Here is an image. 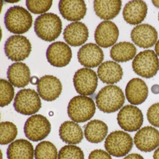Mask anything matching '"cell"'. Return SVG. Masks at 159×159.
Segmentation results:
<instances>
[{
	"instance_id": "7a4b0ae2",
	"label": "cell",
	"mask_w": 159,
	"mask_h": 159,
	"mask_svg": "<svg viewBox=\"0 0 159 159\" xmlns=\"http://www.w3.org/2000/svg\"><path fill=\"white\" fill-rule=\"evenodd\" d=\"M34 30L38 37L43 40L49 42L53 41L62 32V21L55 14H43L35 20Z\"/></svg>"
},
{
	"instance_id": "44dd1931",
	"label": "cell",
	"mask_w": 159,
	"mask_h": 159,
	"mask_svg": "<svg viewBox=\"0 0 159 159\" xmlns=\"http://www.w3.org/2000/svg\"><path fill=\"white\" fill-rule=\"evenodd\" d=\"M125 96L129 103L139 105L145 102L148 94V89L146 83L139 78H134L126 85Z\"/></svg>"
},
{
	"instance_id": "2e32d148",
	"label": "cell",
	"mask_w": 159,
	"mask_h": 159,
	"mask_svg": "<svg viewBox=\"0 0 159 159\" xmlns=\"http://www.w3.org/2000/svg\"><path fill=\"white\" fill-rule=\"evenodd\" d=\"M132 41L140 48H151L154 46L158 39V32L153 27L148 24L139 25L131 33Z\"/></svg>"
},
{
	"instance_id": "d4e9b609",
	"label": "cell",
	"mask_w": 159,
	"mask_h": 159,
	"mask_svg": "<svg viewBox=\"0 0 159 159\" xmlns=\"http://www.w3.org/2000/svg\"><path fill=\"white\" fill-rule=\"evenodd\" d=\"M34 150L28 140L19 139L12 142L7 151L8 159H33Z\"/></svg>"
},
{
	"instance_id": "603a6c76",
	"label": "cell",
	"mask_w": 159,
	"mask_h": 159,
	"mask_svg": "<svg viewBox=\"0 0 159 159\" xmlns=\"http://www.w3.org/2000/svg\"><path fill=\"white\" fill-rule=\"evenodd\" d=\"M98 75L100 80L107 84L117 83L122 80L123 72L121 66L111 61L102 63L98 69Z\"/></svg>"
},
{
	"instance_id": "ab89813d",
	"label": "cell",
	"mask_w": 159,
	"mask_h": 159,
	"mask_svg": "<svg viewBox=\"0 0 159 159\" xmlns=\"http://www.w3.org/2000/svg\"><path fill=\"white\" fill-rule=\"evenodd\" d=\"M152 3L157 8H159V1H152Z\"/></svg>"
},
{
	"instance_id": "4316f807",
	"label": "cell",
	"mask_w": 159,
	"mask_h": 159,
	"mask_svg": "<svg viewBox=\"0 0 159 159\" xmlns=\"http://www.w3.org/2000/svg\"><path fill=\"white\" fill-rule=\"evenodd\" d=\"M108 131L107 125L100 120L90 121L85 125L84 135L89 142L98 143L104 140Z\"/></svg>"
},
{
	"instance_id": "d6986e66",
	"label": "cell",
	"mask_w": 159,
	"mask_h": 159,
	"mask_svg": "<svg viewBox=\"0 0 159 159\" xmlns=\"http://www.w3.org/2000/svg\"><path fill=\"white\" fill-rule=\"evenodd\" d=\"M64 39L71 46L78 47L84 44L89 38V30L86 25L76 22L68 25L64 30Z\"/></svg>"
},
{
	"instance_id": "5b68a950",
	"label": "cell",
	"mask_w": 159,
	"mask_h": 159,
	"mask_svg": "<svg viewBox=\"0 0 159 159\" xmlns=\"http://www.w3.org/2000/svg\"><path fill=\"white\" fill-rule=\"evenodd\" d=\"M133 70L137 75L150 79L157 74L159 70V59L152 50L140 52L132 63Z\"/></svg>"
},
{
	"instance_id": "d6a6232c",
	"label": "cell",
	"mask_w": 159,
	"mask_h": 159,
	"mask_svg": "<svg viewBox=\"0 0 159 159\" xmlns=\"http://www.w3.org/2000/svg\"><path fill=\"white\" fill-rule=\"evenodd\" d=\"M52 0L31 1L27 0L26 4L28 9L34 14H41L48 11L52 5Z\"/></svg>"
},
{
	"instance_id": "ffe728a7",
	"label": "cell",
	"mask_w": 159,
	"mask_h": 159,
	"mask_svg": "<svg viewBox=\"0 0 159 159\" xmlns=\"http://www.w3.org/2000/svg\"><path fill=\"white\" fill-rule=\"evenodd\" d=\"M148 10V6L145 2L140 0L132 1L125 6L123 16L125 21L129 25H139L146 18Z\"/></svg>"
},
{
	"instance_id": "277c9868",
	"label": "cell",
	"mask_w": 159,
	"mask_h": 159,
	"mask_svg": "<svg viewBox=\"0 0 159 159\" xmlns=\"http://www.w3.org/2000/svg\"><path fill=\"white\" fill-rule=\"evenodd\" d=\"M96 111V106L91 98L85 96H77L69 103L67 112L73 121L83 123L93 118Z\"/></svg>"
},
{
	"instance_id": "cb8c5ba5",
	"label": "cell",
	"mask_w": 159,
	"mask_h": 159,
	"mask_svg": "<svg viewBox=\"0 0 159 159\" xmlns=\"http://www.w3.org/2000/svg\"><path fill=\"white\" fill-rule=\"evenodd\" d=\"M94 10L98 16L105 20H111L116 17L120 11L122 1L120 0L94 1Z\"/></svg>"
},
{
	"instance_id": "e0dca14e",
	"label": "cell",
	"mask_w": 159,
	"mask_h": 159,
	"mask_svg": "<svg viewBox=\"0 0 159 159\" xmlns=\"http://www.w3.org/2000/svg\"><path fill=\"white\" fill-rule=\"evenodd\" d=\"M78 58L81 65L87 68H95L104 60V55L102 49L96 44L88 43L80 48Z\"/></svg>"
},
{
	"instance_id": "484cf974",
	"label": "cell",
	"mask_w": 159,
	"mask_h": 159,
	"mask_svg": "<svg viewBox=\"0 0 159 159\" xmlns=\"http://www.w3.org/2000/svg\"><path fill=\"white\" fill-rule=\"evenodd\" d=\"M59 136L65 143L70 145L78 144L83 139L81 127L72 121H66L61 124L59 130Z\"/></svg>"
},
{
	"instance_id": "b9f144b4",
	"label": "cell",
	"mask_w": 159,
	"mask_h": 159,
	"mask_svg": "<svg viewBox=\"0 0 159 159\" xmlns=\"http://www.w3.org/2000/svg\"><path fill=\"white\" fill-rule=\"evenodd\" d=\"M158 19H159V16H158Z\"/></svg>"
},
{
	"instance_id": "9c48e42d",
	"label": "cell",
	"mask_w": 159,
	"mask_h": 159,
	"mask_svg": "<svg viewBox=\"0 0 159 159\" xmlns=\"http://www.w3.org/2000/svg\"><path fill=\"white\" fill-rule=\"evenodd\" d=\"M51 128V123L45 116L36 114L27 120L24 126V132L28 139L38 142L49 135Z\"/></svg>"
},
{
	"instance_id": "8d00e7d4",
	"label": "cell",
	"mask_w": 159,
	"mask_h": 159,
	"mask_svg": "<svg viewBox=\"0 0 159 159\" xmlns=\"http://www.w3.org/2000/svg\"><path fill=\"white\" fill-rule=\"evenodd\" d=\"M39 80H39L38 77L36 76H33L30 78V83L33 85H36V84H38Z\"/></svg>"
},
{
	"instance_id": "f546056e",
	"label": "cell",
	"mask_w": 159,
	"mask_h": 159,
	"mask_svg": "<svg viewBox=\"0 0 159 159\" xmlns=\"http://www.w3.org/2000/svg\"><path fill=\"white\" fill-rule=\"evenodd\" d=\"M0 132V143L3 145L12 142L16 138L18 133L16 125L10 121L1 122Z\"/></svg>"
},
{
	"instance_id": "4dcf8cb0",
	"label": "cell",
	"mask_w": 159,
	"mask_h": 159,
	"mask_svg": "<svg viewBox=\"0 0 159 159\" xmlns=\"http://www.w3.org/2000/svg\"><path fill=\"white\" fill-rule=\"evenodd\" d=\"M1 100L0 105L2 107L8 106L12 101L15 95L14 88L11 83L4 79L0 81Z\"/></svg>"
},
{
	"instance_id": "e575fe53",
	"label": "cell",
	"mask_w": 159,
	"mask_h": 159,
	"mask_svg": "<svg viewBox=\"0 0 159 159\" xmlns=\"http://www.w3.org/2000/svg\"><path fill=\"white\" fill-rule=\"evenodd\" d=\"M88 159H112L108 152L102 149H96L91 152Z\"/></svg>"
},
{
	"instance_id": "7c38bea8",
	"label": "cell",
	"mask_w": 159,
	"mask_h": 159,
	"mask_svg": "<svg viewBox=\"0 0 159 159\" xmlns=\"http://www.w3.org/2000/svg\"><path fill=\"white\" fill-rule=\"evenodd\" d=\"M46 57L52 66L63 67L67 66L72 58L70 47L63 42H56L49 45L46 51Z\"/></svg>"
},
{
	"instance_id": "d590c367",
	"label": "cell",
	"mask_w": 159,
	"mask_h": 159,
	"mask_svg": "<svg viewBox=\"0 0 159 159\" xmlns=\"http://www.w3.org/2000/svg\"><path fill=\"white\" fill-rule=\"evenodd\" d=\"M123 159H144L140 154L138 153H131L125 156Z\"/></svg>"
},
{
	"instance_id": "5bb4252c",
	"label": "cell",
	"mask_w": 159,
	"mask_h": 159,
	"mask_svg": "<svg viewBox=\"0 0 159 159\" xmlns=\"http://www.w3.org/2000/svg\"><path fill=\"white\" fill-rule=\"evenodd\" d=\"M119 30L118 27L111 21H103L98 25L94 33L98 45L107 48L114 45L118 40Z\"/></svg>"
},
{
	"instance_id": "7402d4cb",
	"label": "cell",
	"mask_w": 159,
	"mask_h": 159,
	"mask_svg": "<svg viewBox=\"0 0 159 159\" xmlns=\"http://www.w3.org/2000/svg\"><path fill=\"white\" fill-rule=\"evenodd\" d=\"M7 77L10 82L15 87L24 88L30 82V69L25 63H14L8 68Z\"/></svg>"
},
{
	"instance_id": "1f68e13d",
	"label": "cell",
	"mask_w": 159,
	"mask_h": 159,
	"mask_svg": "<svg viewBox=\"0 0 159 159\" xmlns=\"http://www.w3.org/2000/svg\"><path fill=\"white\" fill-rule=\"evenodd\" d=\"M58 159H84L82 150L75 145H66L59 151Z\"/></svg>"
},
{
	"instance_id": "9a60e30c",
	"label": "cell",
	"mask_w": 159,
	"mask_h": 159,
	"mask_svg": "<svg viewBox=\"0 0 159 159\" xmlns=\"http://www.w3.org/2000/svg\"><path fill=\"white\" fill-rule=\"evenodd\" d=\"M62 83L59 79L52 75L41 77L37 86L39 94L45 101L51 102L59 97L62 92Z\"/></svg>"
},
{
	"instance_id": "74e56055",
	"label": "cell",
	"mask_w": 159,
	"mask_h": 159,
	"mask_svg": "<svg viewBox=\"0 0 159 159\" xmlns=\"http://www.w3.org/2000/svg\"><path fill=\"white\" fill-rule=\"evenodd\" d=\"M153 158V159H159V148H158L154 152Z\"/></svg>"
},
{
	"instance_id": "60d3db41",
	"label": "cell",
	"mask_w": 159,
	"mask_h": 159,
	"mask_svg": "<svg viewBox=\"0 0 159 159\" xmlns=\"http://www.w3.org/2000/svg\"><path fill=\"white\" fill-rule=\"evenodd\" d=\"M5 2H10V3H15V2L16 3V2H19V1H5Z\"/></svg>"
},
{
	"instance_id": "83f0119b",
	"label": "cell",
	"mask_w": 159,
	"mask_h": 159,
	"mask_svg": "<svg viewBox=\"0 0 159 159\" xmlns=\"http://www.w3.org/2000/svg\"><path fill=\"white\" fill-rule=\"evenodd\" d=\"M137 49L134 44L123 42L114 45L110 51L111 58L117 62H126L132 60L136 54Z\"/></svg>"
},
{
	"instance_id": "8fae6325",
	"label": "cell",
	"mask_w": 159,
	"mask_h": 159,
	"mask_svg": "<svg viewBox=\"0 0 159 159\" xmlns=\"http://www.w3.org/2000/svg\"><path fill=\"white\" fill-rule=\"evenodd\" d=\"M143 115L137 107L126 105L120 110L117 115V121L122 129L127 132L138 130L143 124Z\"/></svg>"
},
{
	"instance_id": "30bf717a",
	"label": "cell",
	"mask_w": 159,
	"mask_h": 159,
	"mask_svg": "<svg viewBox=\"0 0 159 159\" xmlns=\"http://www.w3.org/2000/svg\"><path fill=\"white\" fill-rule=\"evenodd\" d=\"M73 80L76 92L82 96L92 95L97 88V75L90 69L83 68L77 70Z\"/></svg>"
},
{
	"instance_id": "ac0fdd59",
	"label": "cell",
	"mask_w": 159,
	"mask_h": 159,
	"mask_svg": "<svg viewBox=\"0 0 159 159\" xmlns=\"http://www.w3.org/2000/svg\"><path fill=\"white\" fill-rule=\"evenodd\" d=\"M58 7L61 15L69 21L83 19L87 11L86 4L83 0H61Z\"/></svg>"
},
{
	"instance_id": "3957f363",
	"label": "cell",
	"mask_w": 159,
	"mask_h": 159,
	"mask_svg": "<svg viewBox=\"0 0 159 159\" xmlns=\"http://www.w3.org/2000/svg\"><path fill=\"white\" fill-rule=\"evenodd\" d=\"M33 18L29 12L23 7H11L4 16V24L8 30L15 34L28 32L32 26Z\"/></svg>"
},
{
	"instance_id": "ba28073f",
	"label": "cell",
	"mask_w": 159,
	"mask_h": 159,
	"mask_svg": "<svg viewBox=\"0 0 159 159\" xmlns=\"http://www.w3.org/2000/svg\"><path fill=\"white\" fill-rule=\"evenodd\" d=\"M32 50L29 40L25 36L13 35L6 41L4 51L10 60L15 62L24 61L29 57Z\"/></svg>"
},
{
	"instance_id": "6da1fadb",
	"label": "cell",
	"mask_w": 159,
	"mask_h": 159,
	"mask_svg": "<svg viewBox=\"0 0 159 159\" xmlns=\"http://www.w3.org/2000/svg\"><path fill=\"white\" fill-rule=\"evenodd\" d=\"M125 97L122 89L117 85L105 86L96 97V103L99 110L104 113L116 112L122 107Z\"/></svg>"
},
{
	"instance_id": "52a82bcc",
	"label": "cell",
	"mask_w": 159,
	"mask_h": 159,
	"mask_svg": "<svg viewBox=\"0 0 159 159\" xmlns=\"http://www.w3.org/2000/svg\"><path fill=\"white\" fill-rule=\"evenodd\" d=\"M13 106L18 113L30 115L39 111L42 107V103L39 94L35 90L24 89L16 94Z\"/></svg>"
},
{
	"instance_id": "4fadbf2b",
	"label": "cell",
	"mask_w": 159,
	"mask_h": 159,
	"mask_svg": "<svg viewBox=\"0 0 159 159\" xmlns=\"http://www.w3.org/2000/svg\"><path fill=\"white\" fill-rule=\"evenodd\" d=\"M134 142L139 150L150 152L159 147V131L150 126L143 127L135 135Z\"/></svg>"
},
{
	"instance_id": "8992f818",
	"label": "cell",
	"mask_w": 159,
	"mask_h": 159,
	"mask_svg": "<svg viewBox=\"0 0 159 159\" xmlns=\"http://www.w3.org/2000/svg\"><path fill=\"white\" fill-rule=\"evenodd\" d=\"M134 145L133 139L129 134L122 131L111 132L106 138L105 148L109 154L121 157L128 154Z\"/></svg>"
},
{
	"instance_id": "f35d334b",
	"label": "cell",
	"mask_w": 159,
	"mask_h": 159,
	"mask_svg": "<svg viewBox=\"0 0 159 159\" xmlns=\"http://www.w3.org/2000/svg\"><path fill=\"white\" fill-rule=\"evenodd\" d=\"M154 49H155V51L156 54H157V55L159 56V40L157 42V43H156Z\"/></svg>"
},
{
	"instance_id": "f1b7e54d",
	"label": "cell",
	"mask_w": 159,
	"mask_h": 159,
	"mask_svg": "<svg viewBox=\"0 0 159 159\" xmlns=\"http://www.w3.org/2000/svg\"><path fill=\"white\" fill-rule=\"evenodd\" d=\"M35 157L36 159H57V148L50 141H42L36 146Z\"/></svg>"
},
{
	"instance_id": "836d02e7",
	"label": "cell",
	"mask_w": 159,
	"mask_h": 159,
	"mask_svg": "<svg viewBox=\"0 0 159 159\" xmlns=\"http://www.w3.org/2000/svg\"><path fill=\"white\" fill-rule=\"evenodd\" d=\"M147 119L149 122L159 128V103L152 105L147 111Z\"/></svg>"
}]
</instances>
